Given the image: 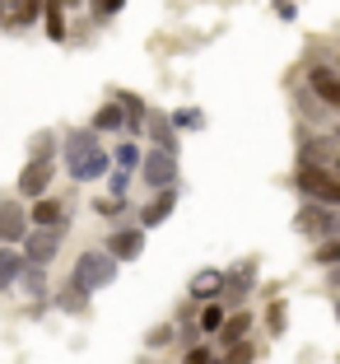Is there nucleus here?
Segmentation results:
<instances>
[{
    "instance_id": "obj_1",
    "label": "nucleus",
    "mask_w": 340,
    "mask_h": 364,
    "mask_svg": "<svg viewBox=\"0 0 340 364\" xmlns=\"http://www.w3.org/2000/svg\"><path fill=\"white\" fill-rule=\"evenodd\" d=\"M117 271H121V262L112 257L107 247H89V252H79V257H75L70 280L79 289H89V294H98V289H107L112 280H117Z\"/></svg>"
},
{
    "instance_id": "obj_2",
    "label": "nucleus",
    "mask_w": 340,
    "mask_h": 364,
    "mask_svg": "<svg viewBox=\"0 0 340 364\" xmlns=\"http://www.w3.org/2000/svg\"><path fill=\"white\" fill-rule=\"evenodd\" d=\"M294 229L312 243H331L340 238V205H322V201H303L294 215Z\"/></svg>"
},
{
    "instance_id": "obj_3",
    "label": "nucleus",
    "mask_w": 340,
    "mask_h": 364,
    "mask_svg": "<svg viewBox=\"0 0 340 364\" xmlns=\"http://www.w3.org/2000/svg\"><path fill=\"white\" fill-rule=\"evenodd\" d=\"M294 192L303 196V201L340 205V173H331V168H312V164H294Z\"/></svg>"
},
{
    "instance_id": "obj_4",
    "label": "nucleus",
    "mask_w": 340,
    "mask_h": 364,
    "mask_svg": "<svg viewBox=\"0 0 340 364\" xmlns=\"http://www.w3.org/2000/svg\"><path fill=\"white\" fill-rule=\"evenodd\" d=\"M136 178L145 182L149 192H163V187H182L177 154H168V150H154V145H149V150H145V164H140V173H136Z\"/></svg>"
},
{
    "instance_id": "obj_5",
    "label": "nucleus",
    "mask_w": 340,
    "mask_h": 364,
    "mask_svg": "<svg viewBox=\"0 0 340 364\" xmlns=\"http://www.w3.org/2000/svg\"><path fill=\"white\" fill-rule=\"evenodd\" d=\"M28 229H33V215L23 205V196H0V243L19 247L28 238Z\"/></svg>"
},
{
    "instance_id": "obj_6",
    "label": "nucleus",
    "mask_w": 340,
    "mask_h": 364,
    "mask_svg": "<svg viewBox=\"0 0 340 364\" xmlns=\"http://www.w3.org/2000/svg\"><path fill=\"white\" fill-rule=\"evenodd\" d=\"M303 85L312 89V94L322 98V103L331 107L340 117V65H331V61H312L308 70H303Z\"/></svg>"
},
{
    "instance_id": "obj_7",
    "label": "nucleus",
    "mask_w": 340,
    "mask_h": 364,
    "mask_svg": "<svg viewBox=\"0 0 340 364\" xmlns=\"http://www.w3.org/2000/svg\"><path fill=\"white\" fill-rule=\"evenodd\" d=\"M252 289H256V262L247 257V262H238L234 271H229V280H224V294H219V304L229 313L234 309H247V299H252Z\"/></svg>"
},
{
    "instance_id": "obj_8",
    "label": "nucleus",
    "mask_w": 340,
    "mask_h": 364,
    "mask_svg": "<svg viewBox=\"0 0 340 364\" xmlns=\"http://www.w3.org/2000/svg\"><path fill=\"white\" fill-rule=\"evenodd\" d=\"M103 247L117 262H140V257H145V225H117V229H107Z\"/></svg>"
},
{
    "instance_id": "obj_9",
    "label": "nucleus",
    "mask_w": 340,
    "mask_h": 364,
    "mask_svg": "<svg viewBox=\"0 0 340 364\" xmlns=\"http://www.w3.org/2000/svg\"><path fill=\"white\" fill-rule=\"evenodd\" d=\"M52 178H56V159H28L14 187H19L23 201H38V196L52 192Z\"/></svg>"
},
{
    "instance_id": "obj_10",
    "label": "nucleus",
    "mask_w": 340,
    "mask_h": 364,
    "mask_svg": "<svg viewBox=\"0 0 340 364\" xmlns=\"http://www.w3.org/2000/svg\"><path fill=\"white\" fill-rule=\"evenodd\" d=\"M61 238L65 234H56V229H28V238H23V262L28 267H52L56 262V252H61Z\"/></svg>"
},
{
    "instance_id": "obj_11",
    "label": "nucleus",
    "mask_w": 340,
    "mask_h": 364,
    "mask_svg": "<svg viewBox=\"0 0 340 364\" xmlns=\"http://www.w3.org/2000/svg\"><path fill=\"white\" fill-rule=\"evenodd\" d=\"M28 215H33V229H56V234H65L70 229V205L61 201V196H38V201L28 205Z\"/></svg>"
},
{
    "instance_id": "obj_12",
    "label": "nucleus",
    "mask_w": 340,
    "mask_h": 364,
    "mask_svg": "<svg viewBox=\"0 0 340 364\" xmlns=\"http://www.w3.org/2000/svg\"><path fill=\"white\" fill-rule=\"evenodd\" d=\"M177 201H182V187H163V192H149V201L140 205V220H136V225H145V229L168 225L172 210H177Z\"/></svg>"
},
{
    "instance_id": "obj_13",
    "label": "nucleus",
    "mask_w": 340,
    "mask_h": 364,
    "mask_svg": "<svg viewBox=\"0 0 340 364\" xmlns=\"http://www.w3.org/2000/svg\"><path fill=\"white\" fill-rule=\"evenodd\" d=\"M145 140L154 145V150H168V154L182 150V131L172 127L168 112H154V107H149V122H145Z\"/></svg>"
},
{
    "instance_id": "obj_14",
    "label": "nucleus",
    "mask_w": 340,
    "mask_h": 364,
    "mask_svg": "<svg viewBox=\"0 0 340 364\" xmlns=\"http://www.w3.org/2000/svg\"><path fill=\"white\" fill-rule=\"evenodd\" d=\"M112 168H117V164H112V150H103V145H98L94 154H84V159L70 164L65 173H70V182H103Z\"/></svg>"
},
{
    "instance_id": "obj_15",
    "label": "nucleus",
    "mask_w": 340,
    "mask_h": 364,
    "mask_svg": "<svg viewBox=\"0 0 340 364\" xmlns=\"http://www.w3.org/2000/svg\"><path fill=\"white\" fill-rule=\"evenodd\" d=\"M98 145H103V140H98L94 127H75V131H65V136H61V159H65V168H70V164H79L84 154H94Z\"/></svg>"
},
{
    "instance_id": "obj_16",
    "label": "nucleus",
    "mask_w": 340,
    "mask_h": 364,
    "mask_svg": "<svg viewBox=\"0 0 340 364\" xmlns=\"http://www.w3.org/2000/svg\"><path fill=\"white\" fill-rule=\"evenodd\" d=\"M252 327H256L252 309H234L229 318H224V327H219V336H214V346H219V350H229V346L247 341V336H252Z\"/></svg>"
},
{
    "instance_id": "obj_17",
    "label": "nucleus",
    "mask_w": 340,
    "mask_h": 364,
    "mask_svg": "<svg viewBox=\"0 0 340 364\" xmlns=\"http://www.w3.org/2000/svg\"><path fill=\"white\" fill-rule=\"evenodd\" d=\"M224 280H229V271L201 267L192 280H187V294H192V299H201V304H210V299H219V294H224Z\"/></svg>"
},
{
    "instance_id": "obj_18",
    "label": "nucleus",
    "mask_w": 340,
    "mask_h": 364,
    "mask_svg": "<svg viewBox=\"0 0 340 364\" xmlns=\"http://www.w3.org/2000/svg\"><path fill=\"white\" fill-rule=\"evenodd\" d=\"M43 19V0H5V33H23Z\"/></svg>"
},
{
    "instance_id": "obj_19",
    "label": "nucleus",
    "mask_w": 340,
    "mask_h": 364,
    "mask_svg": "<svg viewBox=\"0 0 340 364\" xmlns=\"http://www.w3.org/2000/svg\"><path fill=\"white\" fill-rule=\"evenodd\" d=\"M52 309L70 313V318H89V289H79L75 280H65V285L52 294Z\"/></svg>"
},
{
    "instance_id": "obj_20",
    "label": "nucleus",
    "mask_w": 340,
    "mask_h": 364,
    "mask_svg": "<svg viewBox=\"0 0 340 364\" xmlns=\"http://www.w3.org/2000/svg\"><path fill=\"white\" fill-rule=\"evenodd\" d=\"M23 267H28V262H23V247H10V243H0V294L19 285Z\"/></svg>"
},
{
    "instance_id": "obj_21",
    "label": "nucleus",
    "mask_w": 340,
    "mask_h": 364,
    "mask_svg": "<svg viewBox=\"0 0 340 364\" xmlns=\"http://www.w3.org/2000/svg\"><path fill=\"white\" fill-rule=\"evenodd\" d=\"M65 10H70L65 0H43V28H47L52 43H65V38H70V28H65Z\"/></svg>"
},
{
    "instance_id": "obj_22",
    "label": "nucleus",
    "mask_w": 340,
    "mask_h": 364,
    "mask_svg": "<svg viewBox=\"0 0 340 364\" xmlns=\"http://www.w3.org/2000/svg\"><path fill=\"white\" fill-rule=\"evenodd\" d=\"M89 127H94L98 136H107V131H126V107H121L117 98H107V103L94 112V122H89Z\"/></svg>"
},
{
    "instance_id": "obj_23",
    "label": "nucleus",
    "mask_w": 340,
    "mask_h": 364,
    "mask_svg": "<svg viewBox=\"0 0 340 364\" xmlns=\"http://www.w3.org/2000/svg\"><path fill=\"white\" fill-rule=\"evenodd\" d=\"M56 154H61V131L43 127L28 136V159H56Z\"/></svg>"
},
{
    "instance_id": "obj_24",
    "label": "nucleus",
    "mask_w": 340,
    "mask_h": 364,
    "mask_svg": "<svg viewBox=\"0 0 340 364\" xmlns=\"http://www.w3.org/2000/svg\"><path fill=\"white\" fill-rule=\"evenodd\" d=\"M19 289H23V299H52V289H47V267H23Z\"/></svg>"
},
{
    "instance_id": "obj_25",
    "label": "nucleus",
    "mask_w": 340,
    "mask_h": 364,
    "mask_svg": "<svg viewBox=\"0 0 340 364\" xmlns=\"http://www.w3.org/2000/svg\"><path fill=\"white\" fill-rule=\"evenodd\" d=\"M112 164L117 168H131V173H140V164H145V150H140V140H121V145H112Z\"/></svg>"
},
{
    "instance_id": "obj_26",
    "label": "nucleus",
    "mask_w": 340,
    "mask_h": 364,
    "mask_svg": "<svg viewBox=\"0 0 340 364\" xmlns=\"http://www.w3.org/2000/svg\"><path fill=\"white\" fill-rule=\"evenodd\" d=\"M224 318H229V309H224L219 299H210V304H201V318H196V327H201V332L214 341V336H219V327H224Z\"/></svg>"
},
{
    "instance_id": "obj_27",
    "label": "nucleus",
    "mask_w": 340,
    "mask_h": 364,
    "mask_svg": "<svg viewBox=\"0 0 340 364\" xmlns=\"http://www.w3.org/2000/svg\"><path fill=\"white\" fill-rule=\"evenodd\" d=\"M168 117H172V127H177V131H192V136H196V131H205V112H201V107H177V112H168Z\"/></svg>"
},
{
    "instance_id": "obj_28",
    "label": "nucleus",
    "mask_w": 340,
    "mask_h": 364,
    "mask_svg": "<svg viewBox=\"0 0 340 364\" xmlns=\"http://www.w3.org/2000/svg\"><path fill=\"white\" fill-rule=\"evenodd\" d=\"M172 336H182V332H177V322H159V327H149L145 346H149V350H163V346H172Z\"/></svg>"
},
{
    "instance_id": "obj_29",
    "label": "nucleus",
    "mask_w": 340,
    "mask_h": 364,
    "mask_svg": "<svg viewBox=\"0 0 340 364\" xmlns=\"http://www.w3.org/2000/svg\"><path fill=\"white\" fill-rule=\"evenodd\" d=\"M103 182H107V196H131V182H136V173H131V168H112Z\"/></svg>"
},
{
    "instance_id": "obj_30",
    "label": "nucleus",
    "mask_w": 340,
    "mask_h": 364,
    "mask_svg": "<svg viewBox=\"0 0 340 364\" xmlns=\"http://www.w3.org/2000/svg\"><path fill=\"white\" fill-rule=\"evenodd\" d=\"M312 262H317L322 271L340 267V238H331V243H317V252H312Z\"/></svg>"
},
{
    "instance_id": "obj_31",
    "label": "nucleus",
    "mask_w": 340,
    "mask_h": 364,
    "mask_svg": "<svg viewBox=\"0 0 340 364\" xmlns=\"http://www.w3.org/2000/svg\"><path fill=\"white\" fill-rule=\"evenodd\" d=\"M256 360V346H252V336L247 341H238V346H229L224 350V364H252Z\"/></svg>"
},
{
    "instance_id": "obj_32",
    "label": "nucleus",
    "mask_w": 340,
    "mask_h": 364,
    "mask_svg": "<svg viewBox=\"0 0 340 364\" xmlns=\"http://www.w3.org/2000/svg\"><path fill=\"white\" fill-rule=\"evenodd\" d=\"M219 355H214V346L210 341H196V346H187V355H182V364H214Z\"/></svg>"
},
{
    "instance_id": "obj_33",
    "label": "nucleus",
    "mask_w": 340,
    "mask_h": 364,
    "mask_svg": "<svg viewBox=\"0 0 340 364\" xmlns=\"http://www.w3.org/2000/svg\"><path fill=\"white\" fill-rule=\"evenodd\" d=\"M89 5H94V19H98V23L117 19V14L126 10V0H89Z\"/></svg>"
},
{
    "instance_id": "obj_34",
    "label": "nucleus",
    "mask_w": 340,
    "mask_h": 364,
    "mask_svg": "<svg viewBox=\"0 0 340 364\" xmlns=\"http://www.w3.org/2000/svg\"><path fill=\"white\" fill-rule=\"evenodd\" d=\"M285 299H275V304H270V309H266V332L270 336H285Z\"/></svg>"
},
{
    "instance_id": "obj_35",
    "label": "nucleus",
    "mask_w": 340,
    "mask_h": 364,
    "mask_svg": "<svg viewBox=\"0 0 340 364\" xmlns=\"http://www.w3.org/2000/svg\"><path fill=\"white\" fill-rule=\"evenodd\" d=\"M94 210L103 215V220H117V215L126 210V196H98V201H94Z\"/></svg>"
},
{
    "instance_id": "obj_36",
    "label": "nucleus",
    "mask_w": 340,
    "mask_h": 364,
    "mask_svg": "<svg viewBox=\"0 0 340 364\" xmlns=\"http://www.w3.org/2000/svg\"><path fill=\"white\" fill-rule=\"evenodd\" d=\"M270 10H275V19H285V23H294V19H298V5H294V0H275Z\"/></svg>"
},
{
    "instance_id": "obj_37",
    "label": "nucleus",
    "mask_w": 340,
    "mask_h": 364,
    "mask_svg": "<svg viewBox=\"0 0 340 364\" xmlns=\"http://www.w3.org/2000/svg\"><path fill=\"white\" fill-rule=\"evenodd\" d=\"M327 285H331V294H340V267L327 271Z\"/></svg>"
},
{
    "instance_id": "obj_38",
    "label": "nucleus",
    "mask_w": 340,
    "mask_h": 364,
    "mask_svg": "<svg viewBox=\"0 0 340 364\" xmlns=\"http://www.w3.org/2000/svg\"><path fill=\"white\" fill-rule=\"evenodd\" d=\"M327 131H331V136H336V140H340V122H331V127H327Z\"/></svg>"
},
{
    "instance_id": "obj_39",
    "label": "nucleus",
    "mask_w": 340,
    "mask_h": 364,
    "mask_svg": "<svg viewBox=\"0 0 340 364\" xmlns=\"http://www.w3.org/2000/svg\"><path fill=\"white\" fill-rule=\"evenodd\" d=\"M65 5H70V10H79V5H89V0H65Z\"/></svg>"
},
{
    "instance_id": "obj_40",
    "label": "nucleus",
    "mask_w": 340,
    "mask_h": 364,
    "mask_svg": "<svg viewBox=\"0 0 340 364\" xmlns=\"http://www.w3.org/2000/svg\"><path fill=\"white\" fill-rule=\"evenodd\" d=\"M0 28H5V0H0Z\"/></svg>"
},
{
    "instance_id": "obj_41",
    "label": "nucleus",
    "mask_w": 340,
    "mask_h": 364,
    "mask_svg": "<svg viewBox=\"0 0 340 364\" xmlns=\"http://www.w3.org/2000/svg\"><path fill=\"white\" fill-rule=\"evenodd\" d=\"M331 173H340V154H336V164H331Z\"/></svg>"
},
{
    "instance_id": "obj_42",
    "label": "nucleus",
    "mask_w": 340,
    "mask_h": 364,
    "mask_svg": "<svg viewBox=\"0 0 340 364\" xmlns=\"http://www.w3.org/2000/svg\"><path fill=\"white\" fill-rule=\"evenodd\" d=\"M336 322H340V299H336Z\"/></svg>"
},
{
    "instance_id": "obj_43",
    "label": "nucleus",
    "mask_w": 340,
    "mask_h": 364,
    "mask_svg": "<svg viewBox=\"0 0 340 364\" xmlns=\"http://www.w3.org/2000/svg\"><path fill=\"white\" fill-rule=\"evenodd\" d=\"M214 364H224V355H219V360H214Z\"/></svg>"
},
{
    "instance_id": "obj_44",
    "label": "nucleus",
    "mask_w": 340,
    "mask_h": 364,
    "mask_svg": "<svg viewBox=\"0 0 340 364\" xmlns=\"http://www.w3.org/2000/svg\"><path fill=\"white\" fill-rule=\"evenodd\" d=\"M336 65H340V56H336Z\"/></svg>"
}]
</instances>
